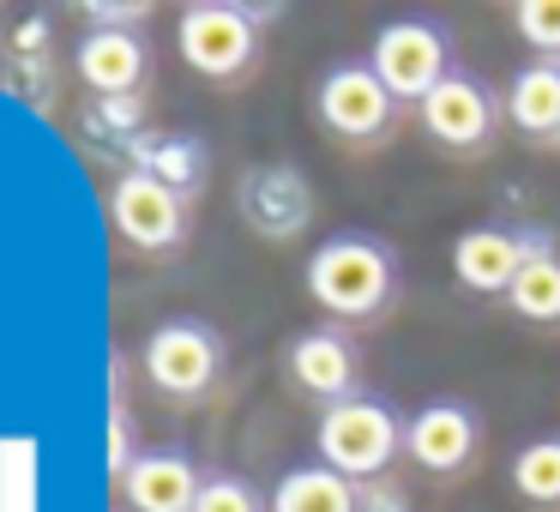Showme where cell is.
Returning a JSON list of instances; mask_svg holds the SVG:
<instances>
[{
    "label": "cell",
    "instance_id": "1",
    "mask_svg": "<svg viewBox=\"0 0 560 512\" xmlns=\"http://www.w3.org/2000/svg\"><path fill=\"white\" fill-rule=\"evenodd\" d=\"M302 283L331 319H374L398 295V254L374 230H338L307 254Z\"/></svg>",
    "mask_w": 560,
    "mask_h": 512
},
{
    "label": "cell",
    "instance_id": "2",
    "mask_svg": "<svg viewBox=\"0 0 560 512\" xmlns=\"http://www.w3.org/2000/svg\"><path fill=\"white\" fill-rule=\"evenodd\" d=\"M139 362H145L151 392H163L170 404H199L223 380V368H230V344H223V331L206 326V319L170 314V319L151 326Z\"/></svg>",
    "mask_w": 560,
    "mask_h": 512
},
{
    "label": "cell",
    "instance_id": "3",
    "mask_svg": "<svg viewBox=\"0 0 560 512\" xmlns=\"http://www.w3.org/2000/svg\"><path fill=\"white\" fill-rule=\"evenodd\" d=\"M404 446V422L392 404L380 398H343V404H326L319 410V428H314V452L319 464H331L338 476L350 482H374Z\"/></svg>",
    "mask_w": 560,
    "mask_h": 512
},
{
    "label": "cell",
    "instance_id": "4",
    "mask_svg": "<svg viewBox=\"0 0 560 512\" xmlns=\"http://www.w3.org/2000/svg\"><path fill=\"white\" fill-rule=\"evenodd\" d=\"M259 25L266 19L242 0H194L175 25V43H182V61L199 79H235L259 55Z\"/></svg>",
    "mask_w": 560,
    "mask_h": 512
},
{
    "label": "cell",
    "instance_id": "5",
    "mask_svg": "<svg viewBox=\"0 0 560 512\" xmlns=\"http://www.w3.org/2000/svg\"><path fill=\"white\" fill-rule=\"evenodd\" d=\"M368 67H374L380 85L398 103H422L428 91L452 73V37L434 19H392V25L374 31Z\"/></svg>",
    "mask_w": 560,
    "mask_h": 512
},
{
    "label": "cell",
    "instance_id": "6",
    "mask_svg": "<svg viewBox=\"0 0 560 512\" xmlns=\"http://www.w3.org/2000/svg\"><path fill=\"white\" fill-rule=\"evenodd\" d=\"M314 115L331 139H343V146H374V139H386L392 121H398V97L380 85V73L368 61H338V67H326L319 85H314Z\"/></svg>",
    "mask_w": 560,
    "mask_h": 512
},
{
    "label": "cell",
    "instance_id": "7",
    "mask_svg": "<svg viewBox=\"0 0 560 512\" xmlns=\"http://www.w3.org/2000/svg\"><path fill=\"white\" fill-rule=\"evenodd\" d=\"M109 218H115V235L127 247H139V254H175L187 242V199L145 170L115 175Z\"/></svg>",
    "mask_w": 560,
    "mask_h": 512
},
{
    "label": "cell",
    "instance_id": "8",
    "mask_svg": "<svg viewBox=\"0 0 560 512\" xmlns=\"http://www.w3.org/2000/svg\"><path fill=\"white\" fill-rule=\"evenodd\" d=\"M235 206H242V223L266 242H290L314 223V187L295 163H254L235 187Z\"/></svg>",
    "mask_w": 560,
    "mask_h": 512
},
{
    "label": "cell",
    "instance_id": "9",
    "mask_svg": "<svg viewBox=\"0 0 560 512\" xmlns=\"http://www.w3.org/2000/svg\"><path fill=\"white\" fill-rule=\"evenodd\" d=\"M476 440H482V422L464 398H428L422 410L404 416V452L428 476H458L476 458Z\"/></svg>",
    "mask_w": 560,
    "mask_h": 512
},
{
    "label": "cell",
    "instance_id": "10",
    "mask_svg": "<svg viewBox=\"0 0 560 512\" xmlns=\"http://www.w3.org/2000/svg\"><path fill=\"white\" fill-rule=\"evenodd\" d=\"M416 115H422V133L446 151H482L488 139H494V121H500L494 97L482 91V79L458 73V67L416 103Z\"/></svg>",
    "mask_w": 560,
    "mask_h": 512
},
{
    "label": "cell",
    "instance_id": "11",
    "mask_svg": "<svg viewBox=\"0 0 560 512\" xmlns=\"http://www.w3.org/2000/svg\"><path fill=\"white\" fill-rule=\"evenodd\" d=\"M536 247V230H512V223H476V230L458 235L452 247V271H458L464 290L476 295H506L512 278L524 271Z\"/></svg>",
    "mask_w": 560,
    "mask_h": 512
},
{
    "label": "cell",
    "instance_id": "12",
    "mask_svg": "<svg viewBox=\"0 0 560 512\" xmlns=\"http://www.w3.org/2000/svg\"><path fill=\"white\" fill-rule=\"evenodd\" d=\"M199 488H206V470L187 446H151L121 476V500L133 512H194Z\"/></svg>",
    "mask_w": 560,
    "mask_h": 512
},
{
    "label": "cell",
    "instance_id": "13",
    "mask_svg": "<svg viewBox=\"0 0 560 512\" xmlns=\"http://www.w3.org/2000/svg\"><path fill=\"white\" fill-rule=\"evenodd\" d=\"M73 67L91 97H139L151 73V49L139 31H85L73 49Z\"/></svg>",
    "mask_w": 560,
    "mask_h": 512
},
{
    "label": "cell",
    "instance_id": "14",
    "mask_svg": "<svg viewBox=\"0 0 560 512\" xmlns=\"http://www.w3.org/2000/svg\"><path fill=\"white\" fill-rule=\"evenodd\" d=\"M290 380H295V392H307V398H319V404L355 398V344L331 326L302 331V338L290 344Z\"/></svg>",
    "mask_w": 560,
    "mask_h": 512
},
{
    "label": "cell",
    "instance_id": "15",
    "mask_svg": "<svg viewBox=\"0 0 560 512\" xmlns=\"http://www.w3.org/2000/svg\"><path fill=\"white\" fill-rule=\"evenodd\" d=\"M271 512H362V482L338 476L331 464H295V470L278 476L271 488Z\"/></svg>",
    "mask_w": 560,
    "mask_h": 512
},
{
    "label": "cell",
    "instance_id": "16",
    "mask_svg": "<svg viewBox=\"0 0 560 512\" xmlns=\"http://www.w3.org/2000/svg\"><path fill=\"white\" fill-rule=\"evenodd\" d=\"M133 170L158 175L163 187H175L182 199H194L206 187V170H211V151L199 146L194 133H139L133 146Z\"/></svg>",
    "mask_w": 560,
    "mask_h": 512
},
{
    "label": "cell",
    "instance_id": "17",
    "mask_svg": "<svg viewBox=\"0 0 560 512\" xmlns=\"http://www.w3.org/2000/svg\"><path fill=\"white\" fill-rule=\"evenodd\" d=\"M506 115L524 139H560V61H530L506 85Z\"/></svg>",
    "mask_w": 560,
    "mask_h": 512
},
{
    "label": "cell",
    "instance_id": "18",
    "mask_svg": "<svg viewBox=\"0 0 560 512\" xmlns=\"http://www.w3.org/2000/svg\"><path fill=\"white\" fill-rule=\"evenodd\" d=\"M506 307L530 326H560V254H555V235L536 230V247L524 259V271L512 278Z\"/></svg>",
    "mask_w": 560,
    "mask_h": 512
},
{
    "label": "cell",
    "instance_id": "19",
    "mask_svg": "<svg viewBox=\"0 0 560 512\" xmlns=\"http://www.w3.org/2000/svg\"><path fill=\"white\" fill-rule=\"evenodd\" d=\"M512 494L530 500V507L560 512V434L530 440V446L512 452Z\"/></svg>",
    "mask_w": 560,
    "mask_h": 512
},
{
    "label": "cell",
    "instance_id": "20",
    "mask_svg": "<svg viewBox=\"0 0 560 512\" xmlns=\"http://www.w3.org/2000/svg\"><path fill=\"white\" fill-rule=\"evenodd\" d=\"M512 25L536 49V61H560V0H518Z\"/></svg>",
    "mask_w": 560,
    "mask_h": 512
},
{
    "label": "cell",
    "instance_id": "21",
    "mask_svg": "<svg viewBox=\"0 0 560 512\" xmlns=\"http://www.w3.org/2000/svg\"><path fill=\"white\" fill-rule=\"evenodd\" d=\"M194 512H271V500L259 494V488L247 482V476L218 470V476H206V488H199Z\"/></svg>",
    "mask_w": 560,
    "mask_h": 512
},
{
    "label": "cell",
    "instance_id": "22",
    "mask_svg": "<svg viewBox=\"0 0 560 512\" xmlns=\"http://www.w3.org/2000/svg\"><path fill=\"white\" fill-rule=\"evenodd\" d=\"M139 121H145L139 97H97V115H91V127H103V133H127V146L139 139Z\"/></svg>",
    "mask_w": 560,
    "mask_h": 512
},
{
    "label": "cell",
    "instance_id": "23",
    "mask_svg": "<svg viewBox=\"0 0 560 512\" xmlns=\"http://www.w3.org/2000/svg\"><path fill=\"white\" fill-rule=\"evenodd\" d=\"M133 458H139V452H133V422H127V404L115 398V410H109V476H115V482L133 470Z\"/></svg>",
    "mask_w": 560,
    "mask_h": 512
},
{
    "label": "cell",
    "instance_id": "24",
    "mask_svg": "<svg viewBox=\"0 0 560 512\" xmlns=\"http://www.w3.org/2000/svg\"><path fill=\"white\" fill-rule=\"evenodd\" d=\"M362 512H410V507H404V494H392V488H368Z\"/></svg>",
    "mask_w": 560,
    "mask_h": 512
}]
</instances>
